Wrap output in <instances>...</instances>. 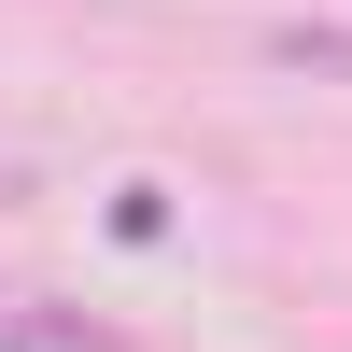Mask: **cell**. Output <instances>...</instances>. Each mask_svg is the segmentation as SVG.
Returning <instances> with one entry per match:
<instances>
[{"mask_svg":"<svg viewBox=\"0 0 352 352\" xmlns=\"http://www.w3.org/2000/svg\"><path fill=\"white\" fill-rule=\"evenodd\" d=\"M0 352H99V324L56 296H0Z\"/></svg>","mask_w":352,"mask_h":352,"instance_id":"obj_1","label":"cell"}]
</instances>
